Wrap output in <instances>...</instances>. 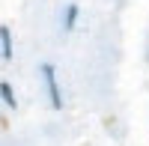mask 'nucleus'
I'll return each mask as SVG.
<instances>
[{"label":"nucleus","mask_w":149,"mask_h":146,"mask_svg":"<svg viewBox=\"0 0 149 146\" xmlns=\"http://www.w3.org/2000/svg\"><path fill=\"white\" fill-rule=\"evenodd\" d=\"M39 72H42V78H45V90H48V99H51V107L60 111V107H63V95H60V83H57L54 66H51V63H42Z\"/></svg>","instance_id":"1"},{"label":"nucleus","mask_w":149,"mask_h":146,"mask_svg":"<svg viewBox=\"0 0 149 146\" xmlns=\"http://www.w3.org/2000/svg\"><path fill=\"white\" fill-rule=\"evenodd\" d=\"M0 60H12V33L9 27H0Z\"/></svg>","instance_id":"2"},{"label":"nucleus","mask_w":149,"mask_h":146,"mask_svg":"<svg viewBox=\"0 0 149 146\" xmlns=\"http://www.w3.org/2000/svg\"><path fill=\"white\" fill-rule=\"evenodd\" d=\"M0 99H3L9 107H18V99H15V90H12L9 81H0Z\"/></svg>","instance_id":"3"},{"label":"nucleus","mask_w":149,"mask_h":146,"mask_svg":"<svg viewBox=\"0 0 149 146\" xmlns=\"http://www.w3.org/2000/svg\"><path fill=\"white\" fill-rule=\"evenodd\" d=\"M74 21H78V6L69 3V6H66V15H63V30H66V33L74 27Z\"/></svg>","instance_id":"4"}]
</instances>
